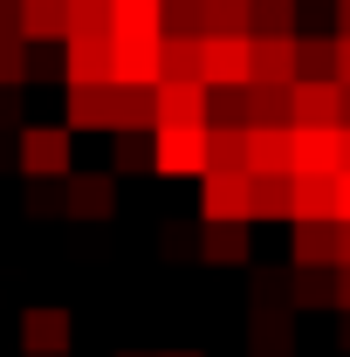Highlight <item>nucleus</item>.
I'll list each match as a JSON object with an SVG mask.
<instances>
[{"mask_svg": "<svg viewBox=\"0 0 350 357\" xmlns=\"http://www.w3.org/2000/svg\"><path fill=\"white\" fill-rule=\"evenodd\" d=\"M110 83L158 89L165 83V42H110Z\"/></svg>", "mask_w": 350, "mask_h": 357, "instance_id": "6", "label": "nucleus"}, {"mask_svg": "<svg viewBox=\"0 0 350 357\" xmlns=\"http://www.w3.org/2000/svg\"><path fill=\"white\" fill-rule=\"evenodd\" d=\"M344 220H350V178H344Z\"/></svg>", "mask_w": 350, "mask_h": 357, "instance_id": "39", "label": "nucleus"}, {"mask_svg": "<svg viewBox=\"0 0 350 357\" xmlns=\"http://www.w3.org/2000/svg\"><path fill=\"white\" fill-rule=\"evenodd\" d=\"M337 303L350 310V268H337Z\"/></svg>", "mask_w": 350, "mask_h": 357, "instance_id": "37", "label": "nucleus"}, {"mask_svg": "<svg viewBox=\"0 0 350 357\" xmlns=\"http://www.w3.org/2000/svg\"><path fill=\"white\" fill-rule=\"evenodd\" d=\"M199 35L254 42V0H199Z\"/></svg>", "mask_w": 350, "mask_h": 357, "instance_id": "16", "label": "nucleus"}, {"mask_svg": "<svg viewBox=\"0 0 350 357\" xmlns=\"http://www.w3.org/2000/svg\"><path fill=\"white\" fill-rule=\"evenodd\" d=\"M62 14H69V0H21V42L62 48Z\"/></svg>", "mask_w": 350, "mask_h": 357, "instance_id": "18", "label": "nucleus"}, {"mask_svg": "<svg viewBox=\"0 0 350 357\" xmlns=\"http://www.w3.org/2000/svg\"><path fill=\"white\" fill-rule=\"evenodd\" d=\"M199 213L206 220H254V172H206L199 178Z\"/></svg>", "mask_w": 350, "mask_h": 357, "instance_id": "3", "label": "nucleus"}, {"mask_svg": "<svg viewBox=\"0 0 350 357\" xmlns=\"http://www.w3.org/2000/svg\"><path fill=\"white\" fill-rule=\"evenodd\" d=\"M206 172H248V131H206Z\"/></svg>", "mask_w": 350, "mask_h": 357, "instance_id": "24", "label": "nucleus"}, {"mask_svg": "<svg viewBox=\"0 0 350 357\" xmlns=\"http://www.w3.org/2000/svg\"><path fill=\"white\" fill-rule=\"evenodd\" d=\"M165 83H199V35H165Z\"/></svg>", "mask_w": 350, "mask_h": 357, "instance_id": "26", "label": "nucleus"}, {"mask_svg": "<svg viewBox=\"0 0 350 357\" xmlns=\"http://www.w3.org/2000/svg\"><path fill=\"white\" fill-rule=\"evenodd\" d=\"M296 268H337V227H323V220L296 227Z\"/></svg>", "mask_w": 350, "mask_h": 357, "instance_id": "22", "label": "nucleus"}, {"mask_svg": "<svg viewBox=\"0 0 350 357\" xmlns=\"http://www.w3.org/2000/svg\"><path fill=\"white\" fill-rule=\"evenodd\" d=\"M296 131H344V83H296Z\"/></svg>", "mask_w": 350, "mask_h": 357, "instance_id": "7", "label": "nucleus"}, {"mask_svg": "<svg viewBox=\"0 0 350 357\" xmlns=\"http://www.w3.org/2000/svg\"><path fill=\"white\" fill-rule=\"evenodd\" d=\"M165 35H199V0H165Z\"/></svg>", "mask_w": 350, "mask_h": 357, "instance_id": "32", "label": "nucleus"}, {"mask_svg": "<svg viewBox=\"0 0 350 357\" xmlns=\"http://www.w3.org/2000/svg\"><path fill=\"white\" fill-rule=\"evenodd\" d=\"M206 131H248V89H213Z\"/></svg>", "mask_w": 350, "mask_h": 357, "instance_id": "28", "label": "nucleus"}, {"mask_svg": "<svg viewBox=\"0 0 350 357\" xmlns=\"http://www.w3.org/2000/svg\"><path fill=\"white\" fill-rule=\"evenodd\" d=\"M21 172L42 178V185H69V172H76V144H69V124H28L21 131Z\"/></svg>", "mask_w": 350, "mask_h": 357, "instance_id": "1", "label": "nucleus"}, {"mask_svg": "<svg viewBox=\"0 0 350 357\" xmlns=\"http://www.w3.org/2000/svg\"><path fill=\"white\" fill-rule=\"evenodd\" d=\"M62 103H69V110H62L69 131H110V83L103 89H69Z\"/></svg>", "mask_w": 350, "mask_h": 357, "instance_id": "20", "label": "nucleus"}, {"mask_svg": "<svg viewBox=\"0 0 350 357\" xmlns=\"http://www.w3.org/2000/svg\"><path fill=\"white\" fill-rule=\"evenodd\" d=\"M289 351H296V323H289V310L254 316V357H289Z\"/></svg>", "mask_w": 350, "mask_h": 357, "instance_id": "25", "label": "nucleus"}, {"mask_svg": "<svg viewBox=\"0 0 350 357\" xmlns=\"http://www.w3.org/2000/svg\"><path fill=\"white\" fill-rule=\"evenodd\" d=\"M303 83V35H254V89Z\"/></svg>", "mask_w": 350, "mask_h": 357, "instance_id": "4", "label": "nucleus"}, {"mask_svg": "<svg viewBox=\"0 0 350 357\" xmlns=\"http://www.w3.org/2000/svg\"><path fill=\"white\" fill-rule=\"evenodd\" d=\"M14 124H21V96H14V89H0V131H14Z\"/></svg>", "mask_w": 350, "mask_h": 357, "instance_id": "33", "label": "nucleus"}, {"mask_svg": "<svg viewBox=\"0 0 350 357\" xmlns=\"http://www.w3.org/2000/svg\"><path fill=\"white\" fill-rule=\"evenodd\" d=\"M62 83L69 89H103L110 83V42H83L62 55Z\"/></svg>", "mask_w": 350, "mask_h": 357, "instance_id": "19", "label": "nucleus"}, {"mask_svg": "<svg viewBox=\"0 0 350 357\" xmlns=\"http://www.w3.org/2000/svg\"><path fill=\"white\" fill-rule=\"evenodd\" d=\"M206 83H158V131H206Z\"/></svg>", "mask_w": 350, "mask_h": 357, "instance_id": "8", "label": "nucleus"}, {"mask_svg": "<svg viewBox=\"0 0 350 357\" xmlns=\"http://www.w3.org/2000/svg\"><path fill=\"white\" fill-rule=\"evenodd\" d=\"M83 42H110V0H69L62 48H83Z\"/></svg>", "mask_w": 350, "mask_h": 357, "instance_id": "17", "label": "nucleus"}, {"mask_svg": "<svg viewBox=\"0 0 350 357\" xmlns=\"http://www.w3.org/2000/svg\"><path fill=\"white\" fill-rule=\"evenodd\" d=\"M21 83H28V42L0 35V89H21Z\"/></svg>", "mask_w": 350, "mask_h": 357, "instance_id": "30", "label": "nucleus"}, {"mask_svg": "<svg viewBox=\"0 0 350 357\" xmlns=\"http://www.w3.org/2000/svg\"><path fill=\"white\" fill-rule=\"evenodd\" d=\"M337 268H350V220H337Z\"/></svg>", "mask_w": 350, "mask_h": 357, "instance_id": "36", "label": "nucleus"}, {"mask_svg": "<svg viewBox=\"0 0 350 357\" xmlns=\"http://www.w3.org/2000/svg\"><path fill=\"white\" fill-rule=\"evenodd\" d=\"M199 83H206V89H248V83H254V42L199 35Z\"/></svg>", "mask_w": 350, "mask_h": 357, "instance_id": "2", "label": "nucleus"}, {"mask_svg": "<svg viewBox=\"0 0 350 357\" xmlns=\"http://www.w3.org/2000/svg\"><path fill=\"white\" fill-rule=\"evenodd\" d=\"M158 357H199V351H158Z\"/></svg>", "mask_w": 350, "mask_h": 357, "instance_id": "40", "label": "nucleus"}, {"mask_svg": "<svg viewBox=\"0 0 350 357\" xmlns=\"http://www.w3.org/2000/svg\"><path fill=\"white\" fill-rule=\"evenodd\" d=\"M344 124H350V89H344Z\"/></svg>", "mask_w": 350, "mask_h": 357, "instance_id": "41", "label": "nucleus"}, {"mask_svg": "<svg viewBox=\"0 0 350 357\" xmlns=\"http://www.w3.org/2000/svg\"><path fill=\"white\" fill-rule=\"evenodd\" d=\"M254 220H296V178H254Z\"/></svg>", "mask_w": 350, "mask_h": 357, "instance_id": "23", "label": "nucleus"}, {"mask_svg": "<svg viewBox=\"0 0 350 357\" xmlns=\"http://www.w3.org/2000/svg\"><path fill=\"white\" fill-rule=\"evenodd\" d=\"M151 172L206 178V131H151Z\"/></svg>", "mask_w": 350, "mask_h": 357, "instance_id": "5", "label": "nucleus"}, {"mask_svg": "<svg viewBox=\"0 0 350 357\" xmlns=\"http://www.w3.org/2000/svg\"><path fill=\"white\" fill-rule=\"evenodd\" d=\"M344 42H350V0H344Z\"/></svg>", "mask_w": 350, "mask_h": 357, "instance_id": "38", "label": "nucleus"}, {"mask_svg": "<svg viewBox=\"0 0 350 357\" xmlns=\"http://www.w3.org/2000/svg\"><path fill=\"white\" fill-rule=\"evenodd\" d=\"M337 83L350 89V42H344V35H337Z\"/></svg>", "mask_w": 350, "mask_h": 357, "instance_id": "35", "label": "nucleus"}, {"mask_svg": "<svg viewBox=\"0 0 350 357\" xmlns=\"http://www.w3.org/2000/svg\"><path fill=\"white\" fill-rule=\"evenodd\" d=\"M144 131H158V89L110 83V137H144Z\"/></svg>", "mask_w": 350, "mask_h": 357, "instance_id": "11", "label": "nucleus"}, {"mask_svg": "<svg viewBox=\"0 0 350 357\" xmlns=\"http://www.w3.org/2000/svg\"><path fill=\"white\" fill-rule=\"evenodd\" d=\"M117 172H151V144L144 137H117V158H110V178Z\"/></svg>", "mask_w": 350, "mask_h": 357, "instance_id": "31", "label": "nucleus"}, {"mask_svg": "<svg viewBox=\"0 0 350 357\" xmlns=\"http://www.w3.org/2000/svg\"><path fill=\"white\" fill-rule=\"evenodd\" d=\"M337 172V131H296V178Z\"/></svg>", "mask_w": 350, "mask_h": 357, "instance_id": "21", "label": "nucleus"}, {"mask_svg": "<svg viewBox=\"0 0 350 357\" xmlns=\"http://www.w3.org/2000/svg\"><path fill=\"white\" fill-rule=\"evenodd\" d=\"M117 206V178L110 172H69V185H62V213L69 220H103Z\"/></svg>", "mask_w": 350, "mask_h": 357, "instance_id": "10", "label": "nucleus"}, {"mask_svg": "<svg viewBox=\"0 0 350 357\" xmlns=\"http://www.w3.org/2000/svg\"><path fill=\"white\" fill-rule=\"evenodd\" d=\"M69 337H76V323H69V310H55V303H35V310L21 316V351L28 357H62Z\"/></svg>", "mask_w": 350, "mask_h": 357, "instance_id": "9", "label": "nucleus"}, {"mask_svg": "<svg viewBox=\"0 0 350 357\" xmlns=\"http://www.w3.org/2000/svg\"><path fill=\"white\" fill-rule=\"evenodd\" d=\"M248 172L254 178H296V131H248Z\"/></svg>", "mask_w": 350, "mask_h": 357, "instance_id": "13", "label": "nucleus"}, {"mask_svg": "<svg viewBox=\"0 0 350 357\" xmlns=\"http://www.w3.org/2000/svg\"><path fill=\"white\" fill-rule=\"evenodd\" d=\"M303 83H337V35H303Z\"/></svg>", "mask_w": 350, "mask_h": 357, "instance_id": "27", "label": "nucleus"}, {"mask_svg": "<svg viewBox=\"0 0 350 357\" xmlns=\"http://www.w3.org/2000/svg\"><path fill=\"white\" fill-rule=\"evenodd\" d=\"M296 303H337V268H296Z\"/></svg>", "mask_w": 350, "mask_h": 357, "instance_id": "29", "label": "nucleus"}, {"mask_svg": "<svg viewBox=\"0 0 350 357\" xmlns=\"http://www.w3.org/2000/svg\"><path fill=\"white\" fill-rule=\"evenodd\" d=\"M337 178H350V124L337 131Z\"/></svg>", "mask_w": 350, "mask_h": 357, "instance_id": "34", "label": "nucleus"}, {"mask_svg": "<svg viewBox=\"0 0 350 357\" xmlns=\"http://www.w3.org/2000/svg\"><path fill=\"white\" fill-rule=\"evenodd\" d=\"M110 42H165V0H110Z\"/></svg>", "mask_w": 350, "mask_h": 357, "instance_id": "12", "label": "nucleus"}, {"mask_svg": "<svg viewBox=\"0 0 350 357\" xmlns=\"http://www.w3.org/2000/svg\"><path fill=\"white\" fill-rule=\"evenodd\" d=\"M117 357H151V351H117Z\"/></svg>", "mask_w": 350, "mask_h": 357, "instance_id": "42", "label": "nucleus"}, {"mask_svg": "<svg viewBox=\"0 0 350 357\" xmlns=\"http://www.w3.org/2000/svg\"><path fill=\"white\" fill-rule=\"evenodd\" d=\"M303 220H323V227L344 220V178H337V172L296 178V227H303Z\"/></svg>", "mask_w": 350, "mask_h": 357, "instance_id": "14", "label": "nucleus"}, {"mask_svg": "<svg viewBox=\"0 0 350 357\" xmlns=\"http://www.w3.org/2000/svg\"><path fill=\"white\" fill-rule=\"evenodd\" d=\"M199 255H206V261H227V268H248V261H254L248 227H241V220H206V227H199Z\"/></svg>", "mask_w": 350, "mask_h": 357, "instance_id": "15", "label": "nucleus"}]
</instances>
